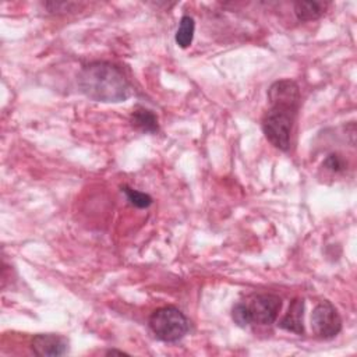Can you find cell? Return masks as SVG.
I'll list each match as a JSON object with an SVG mask.
<instances>
[{
  "label": "cell",
  "mask_w": 357,
  "mask_h": 357,
  "mask_svg": "<svg viewBox=\"0 0 357 357\" xmlns=\"http://www.w3.org/2000/svg\"><path fill=\"white\" fill-rule=\"evenodd\" d=\"M300 88L293 79L275 81L268 89L269 107L262 116V131L280 151H287L300 106Z\"/></svg>",
  "instance_id": "obj_1"
},
{
  "label": "cell",
  "mask_w": 357,
  "mask_h": 357,
  "mask_svg": "<svg viewBox=\"0 0 357 357\" xmlns=\"http://www.w3.org/2000/svg\"><path fill=\"white\" fill-rule=\"evenodd\" d=\"M78 88L89 99L120 103L131 96V85L120 67L109 61H92L78 73Z\"/></svg>",
  "instance_id": "obj_2"
},
{
  "label": "cell",
  "mask_w": 357,
  "mask_h": 357,
  "mask_svg": "<svg viewBox=\"0 0 357 357\" xmlns=\"http://www.w3.org/2000/svg\"><path fill=\"white\" fill-rule=\"evenodd\" d=\"M149 329L162 342H177L183 339L190 328L187 317L173 305H165L156 308L149 319Z\"/></svg>",
  "instance_id": "obj_3"
},
{
  "label": "cell",
  "mask_w": 357,
  "mask_h": 357,
  "mask_svg": "<svg viewBox=\"0 0 357 357\" xmlns=\"http://www.w3.org/2000/svg\"><path fill=\"white\" fill-rule=\"evenodd\" d=\"M312 332L319 339H332L342 331V318L335 305L328 301H319L311 314Z\"/></svg>",
  "instance_id": "obj_4"
},
{
  "label": "cell",
  "mask_w": 357,
  "mask_h": 357,
  "mask_svg": "<svg viewBox=\"0 0 357 357\" xmlns=\"http://www.w3.org/2000/svg\"><path fill=\"white\" fill-rule=\"evenodd\" d=\"M247 305L252 322L259 325H271L276 321L280 312L282 298L276 294H257Z\"/></svg>",
  "instance_id": "obj_5"
},
{
  "label": "cell",
  "mask_w": 357,
  "mask_h": 357,
  "mask_svg": "<svg viewBox=\"0 0 357 357\" xmlns=\"http://www.w3.org/2000/svg\"><path fill=\"white\" fill-rule=\"evenodd\" d=\"M31 349L42 357L64 356L68 351V339L56 333H38L31 340Z\"/></svg>",
  "instance_id": "obj_6"
},
{
  "label": "cell",
  "mask_w": 357,
  "mask_h": 357,
  "mask_svg": "<svg viewBox=\"0 0 357 357\" xmlns=\"http://www.w3.org/2000/svg\"><path fill=\"white\" fill-rule=\"evenodd\" d=\"M303 317H304V300L303 298H293L287 312L284 317L279 321V328L283 331L301 335L304 333V324H303Z\"/></svg>",
  "instance_id": "obj_7"
},
{
  "label": "cell",
  "mask_w": 357,
  "mask_h": 357,
  "mask_svg": "<svg viewBox=\"0 0 357 357\" xmlns=\"http://www.w3.org/2000/svg\"><path fill=\"white\" fill-rule=\"evenodd\" d=\"M130 123L131 126L141 131V132H146V134H156L159 131V121H158V116L145 107H138L131 113L130 117Z\"/></svg>",
  "instance_id": "obj_8"
},
{
  "label": "cell",
  "mask_w": 357,
  "mask_h": 357,
  "mask_svg": "<svg viewBox=\"0 0 357 357\" xmlns=\"http://www.w3.org/2000/svg\"><path fill=\"white\" fill-rule=\"evenodd\" d=\"M328 3L308 0V1H296L294 3V15L298 21H312L318 20L326 10Z\"/></svg>",
  "instance_id": "obj_9"
},
{
  "label": "cell",
  "mask_w": 357,
  "mask_h": 357,
  "mask_svg": "<svg viewBox=\"0 0 357 357\" xmlns=\"http://www.w3.org/2000/svg\"><path fill=\"white\" fill-rule=\"evenodd\" d=\"M194 32H195L194 18L190 17V15H183L180 22H178V28H177L176 36H174L176 43L183 49L188 47L192 43Z\"/></svg>",
  "instance_id": "obj_10"
},
{
  "label": "cell",
  "mask_w": 357,
  "mask_h": 357,
  "mask_svg": "<svg viewBox=\"0 0 357 357\" xmlns=\"http://www.w3.org/2000/svg\"><path fill=\"white\" fill-rule=\"evenodd\" d=\"M121 192H124L127 201L132 206H135V208L144 209V208H148L152 204V197L149 194L138 191V190H134V188H131L128 185H123L121 187Z\"/></svg>",
  "instance_id": "obj_11"
},
{
  "label": "cell",
  "mask_w": 357,
  "mask_h": 357,
  "mask_svg": "<svg viewBox=\"0 0 357 357\" xmlns=\"http://www.w3.org/2000/svg\"><path fill=\"white\" fill-rule=\"evenodd\" d=\"M231 318L241 328L248 326L250 324H252L248 305L244 304V303H237V304L233 305V308H231Z\"/></svg>",
  "instance_id": "obj_12"
},
{
  "label": "cell",
  "mask_w": 357,
  "mask_h": 357,
  "mask_svg": "<svg viewBox=\"0 0 357 357\" xmlns=\"http://www.w3.org/2000/svg\"><path fill=\"white\" fill-rule=\"evenodd\" d=\"M322 166L329 170L331 173H342L347 169V160L340 153H329L325 159Z\"/></svg>",
  "instance_id": "obj_13"
},
{
  "label": "cell",
  "mask_w": 357,
  "mask_h": 357,
  "mask_svg": "<svg viewBox=\"0 0 357 357\" xmlns=\"http://www.w3.org/2000/svg\"><path fill=\"white\" fill-rule=\"evenodd\" d=\"M106 354H107V356H110V354H127V353H126V351H123V350L110 349V350H107V351H106Z\"/></svg>",
  "instance_id": "obj_14"
}]
</instances>
